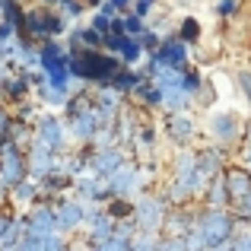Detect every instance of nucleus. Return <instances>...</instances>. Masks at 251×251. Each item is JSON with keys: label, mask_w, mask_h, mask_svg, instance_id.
<instances>
[{"label": "nucleus", "mask_w": 251, "mask_h": 251, "mask_svg": "<svg viewBox=\"0 0 251 251\" xmlns=\"http://www.w3.org/2000/svg\"><path fill=\"white\" fill-rule=\"evenodd\" d=\"M130 242H134V235H124V232H115L105 245L92 248V251H130Z\"/></svg>", "instance_id": "obj_37"}, {"label": "nucleus", "mask_w": 251, "mask_h": 251, "mask_svg": "<svg viewBox=\"0 0 251 251\" xmlns=\"http://www.w3.org/2000/svg\"><path fill=\"white\" fill-rule=\"evenodd\" d=\"M245 143H251V115L245 118Z\"/></svg>", "instance_id": "obj_51"}, {"label": "nucleus", "mask_w": 251, "mask_h": 251, "mask_svg": "<svg viewBox=\"0 0 251 251\" xmlns=\"http://www.w3.org/2000/svg\"><path fill=\"white\" fill-rule=\"evenodd\" d=\"M235 216H239V223H242V229H251V197H245L242 203H235Z\"/></svg>", "instance_id": "obj_44"}, {"label": "nucleus", "mask_w": 251, "mask_h": 251, "mask_svg": "<svg viewBox=\"0 0 251 251\" xmlns=\"http://www.w3.org/2000/svg\"><path fill=\"white\" fill-rule=\"evenodd\" d=\"M156 57H162V61H166L169 67H175V70H188V67H194V64H191V45H188V42H181L175 32L162 38V48L156 51Z\"/></svg>", "instance_id": "obj_16"}, {"label": "nucleus", "mask_w": 251, "mask_h": 251, "mask_svg": "<svg viewBox=\"0 0 251 251\" xmlns=\"http://www.w3.org/2000/svg\"><path fill=\"white\" fill-rule=\"evenodd\" d=\"M13 127H16V115L6 105H0V143L13 140Z\"/></svg>", "instance_id": "obj_36"}, {"label": "nucleus", "mask_w": 251, "mask_h": 251, "mask_svg": "<svg viewBox=\"0 0 251 251\" xmlns=\"http://www.w3.org/2000/svg\"><path fill=\"white\" fill-rule=\"evenodd\" d=\"M115 232H118V220H115V216H108V210H105L99 220H92L89 226L83 229V245L86 248H99V245H105Z\"/></svg>", "instance_id": "obj_19"}, {"label": "nucleus", "mask_w": 251, "mask_h": 251, "mask_svg": "<svg viewBox=\"0 0 251 251\" xmlns=\"http://www.w3.org/2000/svg\"><path fill=\"white\" fill-rule=\"evenodd\" d=\"M156 10H159V0H134V13L140 19H147V23L156 16Z\"/></svg>", "instance_id": "obj_40"}, {"label": "nucleus", "mask_w": 251, "mask_h": 251, "mask_svg": "<svg viewBox=\"0 0 251 251\" xmlns=\"http://www.w3.org/2000/svg\"><path fill=\"white\" fill-rule=\"evenodd\" d=\"M140 42H143V48H147V57H150V54H156V51L162 48V35H159L156 29H147V32L140 35Z\"/></svg>", "instance_id": "obj_41"}, {"label": "nucleus", "mask_w": 251, "mask_h": 251, "mask_svg": "<svg viewBox=\"0 0 251 251\" xmlns=\"http://www.w3.org/2000/svg\"><path fill=\"white\" fill-rule=\"evenodd\" d=\"M16 251H42V239H35V235L25 232L23 239L16 242Z\"/></svg>", "instance_id": "obj_48"}, {"label": "nucleus", "mask_w": 251, "mask_h": 251, "mask_svg": "<svg viewBox=\"0 0 251 251\" xmlns=\"http://www.w3.org/2000/svg\"><path fill=\"white\" fill-rule=\"evenodd\" d=\"M35 137L38 140H45L51 150H54L57 156L70 153V127H67V118L57 115V111H45L42 118L35 121Z\"/></svg>", "instance_id": "obj_7"}, {"label": "nucleus", "mask_w": 251, "mask_h": 251, "mask_svg": "<svg viewBox=\"0 0 251 251\" xmlns=\"http://www.w3.org/2000/svg\"><path fill=\"white\" fill-rule=\"evenodd\" d=\"M197 223V207H172L169 220H166V235H188Z\"/></svg>", "instance_id": "obj_25"}, {"label": "nucleus", "mask_w": 251, "mask_h": 251, "mask_svg": "<svg viewBox=\"0 0 251 251\" xmlns=\"http://www.w3.org/2000/svg\"><path fill=\"white\" fill-rule=\"evenodd\" d=\"M197 207H232V197H229V191H226L223 175L213 178V181L207 184V191H203V197H201V203H197Z\"/></svg>", "instance_id": "obj_28"}, {"label": "nucleus", "mask_w": 251, "mask_h": 251, "mask_svg": "<svg viewBox=\"0 0 251 251\" xmlns=\"http://www.w3.org/2000/svg\"><path fill=\"white\" fill-rule=\"evenodd\" d=\"M194 153H197V169L207 178H220L223 172H226V166L232 162V156H229L226 150L213 147V143H201V147H194Z\"/></svg>", "instance_id": "obj_15"}, {"label": "nucleus", "mask_w": 251, "mask_h": 251, "mask_svg": "<svg viewBox=\"0 0 251 251\" xmlns=\"http://www.w3.org/2000/svg\"><path fill=\"white\" fill-rule=\"evenodd\" d=\"M162 99H166V89L156 86L153 80H147L134 96H130V102H134L137 108H143L147 115H156V111H162Z\"/></svg>", "instance_id": "obj_23"}, {"label": "nucleus", "mask_w": 251, "mask_h": 251, "mask_svg": "<svg viewBox=\"0 0 251 251\" xmlns=\"http://www.w3.org/2000/svg\"><path fill=\"white\" fill-rule=\"evenodd\" d=\"M235 86L242 89V96H245V102L251 105V70H239V74H235Z\"/></svg>", "instance_id": "obj_45"}, {"label": "nucleus", "mask_w": 251, "mask_h": 251, "mask_svg": "<svg viewBox=\"0 0 251 251\" xmlns=\"http://www.w3.org/2000/svg\"><path fill=\"white\" fill-rule=\"evenodd\" d=\"M25 235V220L23 213H16L13 203L0 207V245H16Z\"/></svg>", "instance_id": "obj_18"}, {"label": "nucleus", "mask_w": 251, "mask_h": 251, "mask_svg": "<svg viewBox=\"0 0 251 251\" xmlns=\"http://www.w3.org/2000/svg\"><path fill=\"white\" fill-rule=\"evenodd\" d=\"M162 232H147V229H137L134 242H130V251H156Z\"/></svg>", "instance_id": "obj_33"}, {"label": "nucleus", "mask_w": 251, "mask_h": 251, "mask_svg": "<svg viewBox=\"0 0 251 251\" xmlns=\"http://www.w3.org/2000/svg\"><path fill=\"white\" fill-rule=\"evenodd\" d=\"M213 102H216V89H213V83H203V89L197 92V108H213Z\"/></svg>", "instance_id": "obj_43"}, {"label": "nucleus", "mask_w": 251, "mask_h": 251, "mask_svg": "<svg viewBox=\"0 0 251 251\" xmlns=\"http://www.w3.org/2000/svg\"><path fill=\"white\" fill-rule=\"evenodd\" d=\"M156 251H188V245H184V235H166V232H162Z\"/></svg>", "instance_id": "obj_39"}, {"label": "nucleus", "mask_w": 251, "mask_h": 251, "mask_svg": "<svg viewBox=\"0 0 251 251\" xmlns=\"http://www.w3.org/2000/svg\"><path fill=\"white\" fill-rule=\"evenodd\" d=\"M105 210H108V216H115L118 223L134 220V201H127V197H111V201L105 203Z\"/></svg>", "instance_id": "obj_31"}, {"label": "nucleus", "mask_w": 251, "mask_h": 251, "mask_svg": "<svg viewBox=\"0 0 251 251\" xmlns=\"http://www.w3.org/2000/svg\"><path fill=\"white\" fill-rule=\"evenodd\" d=\"M203 83H207V76H203L197 67H188V70L181 74V89H184V92H191L194 99H197V92L203 89Z\"/></svg>", "instance_id": "obj_32"}, {"label": "nucleus", "mask_w": 251, "mask_h": 251, "mask_svg": "<svg viewBox=\"0 0 251 251\" xmlns=\"http://www.w3.org/2000/svg\"><path fill=\"white\" fill-rule=\"evenodd\" d=\"M74 197H80V201H99V203H108L105 178L92 175V172H83V175H76V178H74Z\"/></svg>", "instance_id": "obj_20"}, {"label": "nucleus", "mask_w": 251, "mask_h": 251, "mask_svg": "<svg viewBox=\"0 0 251 251\" xmlns=\"http://www.w3.org/2000/svg\"><path fill=\"white\" fill-rule=\"evenodd\" d=\"M54 10L61 13L70 25H76V23H83V16L89 13V6H86V0H54Z\"/></svg>", "instance_id": "obj_29"}, {"label": "nucleus", "mask_w": 251, "mask_h": 251, "mask_svg": "<svg viewBox=\"0 0 251 251\" xmlns=\"http://www.w3.org/2000/svg\"><path fill=\"white\" fill-rule=\"evenodd\" d=\"M10 203L13 207H19L25 213V210H32V207H38V203H48L45 201V191H42V181L38 178H25V181H19L16 188L10 191Z\"/></svg>", "instance_id": "obj_17"}, {"label": "nucleus", "mask_w": 251, "mask_h": 251, "mask_svg": "<svg viewBox=\"0 0 251 251\" xmlns=\"http://www.w3.org/2000/svg\"><path fill=\"white\" fill-rule=\"evenodd\" d=\"M194 229L201 232V239L207 242V248L226 245L232 242V235L242 229L239 216L232 207H197V223Z\"/></svg>", "instance_id": "obj_1"}, {"label": "nucleus", "mask_w": 251, "mask_h": 251, "mask_svg": "<svg viewBox=\"0 0 251 251\" xmlns=\"http://www.w3.org/2000/svg\"><path fill=\"white\" fill-rule=\"evenodd\" d=\"M92 105H96V111L102 115L105 124H115L121 108L127 105V96H121L115 86H99V89H92Z\"/></svg>", "instance_id": "obj_12"}, {"label": "nucleus", "mask_w": 251, "mask_h": 251, "mask_svg": "<svg viewBox=\"0 0 251 251\" xmlns=\"http://www.w3.org/2000/svg\"><path fill=\"white\" fill-rule=\"evenodd\" d=\"M64 45H67L70 51H80V48H105V35H99L89 23H76V25H70Z\"/></svg>", "instance_id": "obj_21"}, {"label": "nucleus", "mask_w": 251, "mask_h": 251, "mask_svg": "<svg viewBox=\"0 0 251 251\" xmlns=\"http://www.w3.org/2000/svg\"><path fill=\"white\" fill-rule=\"evenodd\" d=\"M42 251H76V245L70 242V235H64V232H51L48 239H42Z\"/></svg>", "instance_id": "obj_35"}, {"label": "nucleus", "mask_w": 251, "mask_h": 251, "mask_svg": "<svg viewBox=\"0 0 251 251\" xmlns=\"http://www.w3.org/2000/svg\"><path fill=\"white\" fill-rule=\"evenodd\" d=\"M25 232L35 235V239H48L51 232H57V220H54V207L51 203H38V207L25 210Z\"/></svg>", "instance_id": "obj_14"}, {"label": "nucleus", "mask_w": 251, "mask_h": 251, "mask_svg": "<svg viewBox=\"0 0 251 251\" xmlns=\"http://www.w3.org/2000/svg\"><path fill=\"white\" fill-rule=\"evenodd\" d=\"M0 19H3V3H0Z\"/></svg>", "instance_id": "obj_56"}, {"label": "nucleus", "mask_w": 251, "mask_h": 251, "mask_svg": "<svg viewBox=\"0 0 251 251\" xmlns=\"http://www.w3.org/2000/svg\"><path fill=\"white\" fill-rule=\"evenodd\" d=\"M102 3H105V0H86V6H89V10H99Z\"/></svg>", "instance_id": "obj_52"}, {"label": "nucleus", "mask_w": 251, "mask_h": 251, "mask_svg": "<svg viewBox=\"0 0 251 251\" xmlns=\"http://www.w3.org/2000/svg\"><path fill=\"white\" fill-rule=\"evenodd\" d=\"M210 251H235V248H232V242H226V245H216V248H210Z\"/></svg>", "instance_id": "obj_53"}, {"label": "nucleus", "mask_w": 251, "mask_h": 251, "mask_svg": "<svg viewBox=\"0 0 251 251\" xmlns=\"http://www.w3.org/2000/svg\"><path fill=\"white\" fill-rule=\"evenodd\" d=\"M0 251H16V245H0Z\"/></svg>", "instance_id": "obj_55"}, {"label": "nucleus", "mask_w": 251, "mask_h": 251, "mask_svg": "<svg viewBox=\"0 0 251 251\" xmlns=\"http://www.w3.org/2000/svg\"><path fill=\"white\" fill-rule=\"evenodd\" d=\"M184 245H188V251H210L207 242L201 239V232H197V229H191V232L184 235Z\"/></svg>", "instance_id": "obj_47"}, {"label": "nucleus", "mask_w": 251, "mask_h": 251, "mask_svg": "<svg viewBox=\"0 0 251 251\" xmlns=\"http://www.w3.org/2000/svg\"><path fill=\"white\" fill-rule=\"evenodd\" d=\"M245 10V0H213V13L220 19H235Z\"/></svg>", "instance_id": "obj_34"}, {"label": "nucleus", "mask_w": 251, "mask_h": 251, "mask_svg": "<svg viewBox=\"0 0 251 251\" xmlns=\"http://www.w3.org/2000/svg\"><path fill=\"white\" fill-rule=\"evenodd\" d=\"M232 248L235 251H251V229H239L232 235Z\"/></svg>", "instance_id": "obj_46"}, {"label": "nucleus", "mask_w": 251, "mask_h": 251, "mask_svg": "<svg viewBox=\"0 0 251 251\" xmlns=\"http://www.w3.org/2000/svg\"><path fill=\"white\" fill-rule=\"evenodd\" d=\"M223 181H226V191H229V197H232V207H235V203H242L245 197H251V169L242 166L239 159H232L226 166Z\"/></svg>", "instance_id": "obj_13"}, {"label": "nucleus", "mask_w": 251, "mask_h": 251, "mask_svg": "<svg viewBox=\"0 0 251 251\" xmlns=\"http://www.w3.org/2000/svg\"><path fill=\"white\" fill-rule=\"evenodd\" d=\"M19 3H25V0H19Z\"/></svg>", "instance_id": "obj_57"}, {"label": "nucleus", "mask_w": 251, "mask_h": 251, "mask_svg": "<svg viewBox=\"0 0 251 251\" xmlns=\"http://www.w3.org/2000/svg\"><path fill=\"white\" fill-rule=\"evenodd\" d=\"M207 140L213 147L226 150L229 156H239L245 147V118L239 111H210L207 115Z\"/></svg>", "instance_id": "obj_3"}, {"label": "nucleus", "mask_w": 251, "mask_h": 251, "mask_svg": "<svg viewBox=\"0 0 251 251\" xmlns=\"http://www.w3.org/2000/svg\"><path fill=\"white\" fill-rule=\"evenodd\" d=\"M25 178H29V156H25V147H19L16 140L0 143V191L10 194Z\"/></svg>", "instance_id": "obj_5"}, {"label": "nucleus", "mask_w": 251, "mask_h": 251, "mask_svg": "<svg viewBox=\"0 0 251 251\" xmlns=\"http://www.w3.org/2000/svg\"><path fill=\"white\" fill-rule=\"evenodd\" d=\"M25 156H29V175L38 178V181H42V178H48V175H54V172L61 169V156H57L45 140H38V137H32Z\"/></svg>", "instance_id": "obj_11"}, {"label": "nucleus", "mask_w": 251, "mask_h": 251, "mask_svg": "<svg viewBox=\"0 0 251 251\" xmlns=\"http://www.w3.org/2000/svg\"><path fill=\"white\" fill-rule=\"evenodd\" d=\"M175 35L181 38V42H188L191 48H194V45L201 42L203 29H201V23H197L194 16H181V23H175Z\"/></svg>", "instance_id": "obj_30"}, {"label": "nucleus", "mask_w": 251, "mask_h": 251, "mask_svg": "<svg viewBox=\"0 0 251 251\" xmlns=\"http://www.w3.org/2000/svg\"><path fill=\"white\" fill-rule=\"evenodd\" d=\"M51 207H54L57 232H64V235H76L80 229H86V207H83L80 197L67 194V197H61V201H54Z\"/></svg>", "instance_id": "obj_8"}, {"label": "nucleus", "mask_w": 251, "mask_h": 251, "mask_svg": "<svg viewBox=\"0 0 251 251\" xmlns=\"http://www.w3.org/2000/svg\"><path fill=\"white\" fill-rule=\"evenodd\" d=\"M29 96H35V86H32L29 70H16L10 76L3 89V105H19V102H29Z\"/></svg>", "instance_id": "obj_22"}, {"label": "nucleus", "mask_w": 251, "mask_h": 251, "mask_svg": "<svg viewBox=\"0 0 251 251\" xmlns=\"http://www.w3.org/2000/svg\"><path fill=\"white\" fill-rule=\"evenodd\" d=\"M162 134L175 150H191L201 137V124L191 111H181V115H162Z\"/></svg>", "instance_id": "obj_6"}, {"label": "nucleus", "mask_w": 251, "mask_h": 251, "mask_svg": "<svg viewBox=\"0 0 251 251\" xmlns=\"http://www.w3.org/2000/svg\"><path fill=\"white\" fill-rule=\"evenodd\" d=\"M235 159H239L242 166H248V169H251V143H245V147L239 150V156H235Z\"/></svg>", "instance_id": "obj_50"}, {"label": "nucleus", "mask_w": 251, "mask_h": 251, "mask_svg": "<svg viewBox=\"0 0 251 251\" xmlns=\"http://www.w3.org/2000/svg\"><path fill=\"white\" fill-rule=\"evenodd\" d=\"M105 51H108V54H118L124 67H143V61H147V48H143L140 38L118 35V32H108V35H105Z\"/></svg>", "instance_id": "obj_10"}, {"label": "nucleus", "mask_w": 251, "mask_h": 251, "mask_svg": "<svg viewBox=\"0 0 251 251\" xmlns=\"http://www.w3.org/2000/svg\"><path fill=\"white\" fill-rule=\"evenodd\" d=\"M115 19H118V16H115ZM115 19H111L105 10H92V16H89V25L99 32V35H108V32H111V23H115Z\"/></svg>", "instance_id": "obj_38"}, {"label": "nucleus", "mask_w": 251, "mask_h": 251, "mask_svg": "<svg viewBox=\"0 0 251 251\" xmlns=\"http://www.w3.org/2000/svg\"><path fill=\"white\" fill-rule=\"evenodd\" d=\"M172 213V203L162 188H150L140 197H134V223L137 229H147V232H162L166 220Z\"/></svg>", "instance_id": "obj_4"}, {"label": "nucleus", "mask_w": 251, "mask_h": 251, "mask_svg": "<svg viewBox=\"0 0 251 251\" xmlns=\"http://www.w3.org/2000/svg\"><path fill=\"white\" fill-rule=\"evenodd\" d=\"M67 32H70V23L54 10V6H42V3L25 6V29H23V35H29L35 45L64 42Z\"/></svg>", "instance_id": "obj_2"}, {"label": "nucleus", "mask_w": 251, "mask_h": 251, "mask_svg": "<svg viewBox=\"0 0 251 251\" xmlns=\"http://www.w3.org/2000/svg\"><path fill=\"white\" fill-rule=\"evenodd\" d=\"M197 108V99L191 92H184L181 86H169L166 99H162V115H181V111Z\"/></svg>", "instance_id": "obj_26"}, {"label": "nucleus", "mask_w": 251, "mask_h": 251, "mask_svg": "<svg viewBox=\"0 0 251 251\" xmlns=\"http://www.w3.org/2000/svg\"><path fill=\"white\" fill-rule=\"evenodd\" d=\"M108 3L115 6L118 13H130V10H134V0H108Z\"/></svg>", "instance_id": "obj_49"}, {"label": "nucleus", "mask_w": 251, "mask_h": 251, "mask_svg": "<svg viewBox=\"0 0 251 251\" xmlns=\"http://www.w3.org/2000/svg\"><path fill=\"white\" fill-rule=\"evenodd\" d=\"M147 80H150V76H147V70H143V67H121V74L111 80V86H115L121 96H127V99H130V96H134V92L140 89V86L147 83Z\"/></svg>", "instance_id": "obj_27"}, {"label": "nucleus", "mask_w": 251, "mask_h": 251, "mask_svg": "<svg viewBox=\"0 0 251 251\" xmlns=\"http://www.w3.org/2000/svg\"><path fill=\"white\" fill-rule=\"evenodd\" d=\"M32 3H42V6H54V0H32Z\"/></svg>", "instance_id": "obj_54"}, {"label": "nucleus", "mask_w": 251, "mask_h": 251, "mask_svg": "<svg viewBox=\"0 0 251 251\" xmlns=\"http://www.w3.org/2000/svg\"><path fill=\"white\" fill-rule=\"evenodd\" d=\"M156 143H159V127H156L153 118H147V121L140 124V130H137L134 147H130V150H134L140 159H150V156L156 153Z\"/></svg>", "instance_id": "obj_24"}, {"label": "nucleus", "mask_w": 251, "mask_h": 251, "mask_svg": "<svg viewBox=\"0 0 251 251\" xmlns=\"http://www.w3.org/2000/svg\"><path fill=\"white\" fill-rule=\"evenodd\" d=\"M86 147H89V143H86ZM127 153H130V150L124 147V143H115V147H102V150L89 147V172H92V175H99V178L115 175V172L130 159Z\"/></svg>", "instance_id": "obj_9"}, {"label": "nucleus", "mask_w": 251, "mask_h": 251, "mask_svg": "<svg viewBox=\"0 0 251 251\" xmlns=\"http://www.w3.org/2000/svg\"><path fill=\"white\" fill-rule=\"evenodd\" d=\"M13 74H16V64H13L10 57H0V102H3V89H6V83H10Z\"/></svg>", "instance_id": "obj_42"}]
</instances>
